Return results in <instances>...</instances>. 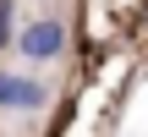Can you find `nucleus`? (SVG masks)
Masks as SVG:
<instances>
[{
	"label": "nucleus",
	"mask_w": 148,
	"mask_h": 137,
	"mask_svg": "<svg viewBox=\"0 0 148 137\" xmlns=\"http://www.w3.org/2000/svg\"><path fill=\"white\" fill-rule=\"evenodd\" d=\"M27 66H49V60H60L66 55V22L60 16H38V22H27V27H16V44H11Z\"/></svg>",
	"instance_id": "f257e3e1"
},
{
	"label": "nucleus",
	"mask_w": 148,
	"mask_h": 137,
	"mask_svg": "<svg viewBox=\"0 0 148 137\" xmlns=\"http://www.w3.org/2000/svg\"><path fill=\"white\" fill-rule=\"evenodd\" d=\"M49 104V88L33 71H0V110L5 115H38Z\"/></svg>",
	"instance_id": "f03ea898"
},
{
	"label": "nucleus",
	"mask_w": 148,
	"mask_h": 137,
	"mask_svg": "<svg viewBox=\"0 0 148 137\" xmlns=\"http://www.w3.org/2000/svg\"><path fill=\"white\" fill-rule=\"evenodd\" d=\"M16 44V0H0V49Z\"/></svg>",
	"instance_id": "7ed1b4c3"
}]
</instances>
